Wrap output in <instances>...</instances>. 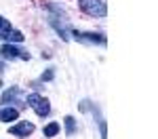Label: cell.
Masks as SVG:
<instances>
[{"label":"cell","mask_w":158,"mask_h":139,"mask_svg":"<svg viewBox=\"0 0 158 139\" xmlns=\"http://www.w3.org/2000/svg\"><path fill=\"white\" fill-rule=\"evenodd\" d=\"M74 36L78 40H82V42H99V44L106 42V38L101 34H93V32H74Z\"/></svg>","instance_id":"cell-5"},{"label":"cell","mask_w":158,"mask_h":139,"mask_svg":"<svg viewBox=\"0 0 158 139\" xmlns=\"http://www.w3.org/2000/svg\"><path fill=\"white\" fill-rule=\"evenodd\" d=\"M34 133V125L32 122H17V125L11 126V135L15 137H27Z\"/></svg>","instance_id":"cell-4"},{"label":"cell","mask_w":158,"mask_h":139,"mask_svg":"<svg viewBox=\"0 0 158 139\" xmlns=\"http://www.w3.org/2000/svg\"><path fill=\"white\" fill-rule=\"evenodd\" d=\"M0 57H2V59H17V57L30 59V53L19 51L17 47H13V44H2V47H0Z\"/></svg>","instance_id":"cell-3"},{"label":"cell","mask_w":158,"mask_h":139,"mask_svg":"<svg viewBox=\"0 0 158 139\" xmlns=\"http://www.w3.org/2000/svg\"><path fill=\"white\" fill-rule=\"evenodd\" d=\"M74 131H76V120H74L72 116H65V133L74 135Z\"/></svg>","instance_id":"cell-9"},{"label":"cell","mask_w":158,"mask_h":139,"mask_svg":"<svg viewBox=\"0 0 158 139\" xmlns=\"http://www.w3.org/2000/svg\"><path fill=\"white\" fill-rule=\"evenodd\" d=\"M0 87H2V82H0Z\"/></svg>","instance_id":"cell-14"},{"label":"cell","mask_w":158,"mask_h":139,"mask_svg":"<svg viewBox=\"0 0 158 139\" xmlns=\"http://www.w3.org/2000/svg\"><path fill=\"white\" fill-rule=\"evenodd\" d=\"M17 116H19V112H17L15 108H4V110L0 112V120L11 122V120H17Z\"/></svg>","instance_id":"cell-7"},{"label":"cell","mask_w":158,"mask_h":139,"mask_svg":"<svg viewBox=\"0 0 158 139\" xmlns=\"http://www.w3.org/2000/svg\"><path fill=\"white\" fill-rule=\"evenodd\" d=\"M27 105L34 110V112L38 114V116H47V114L51 112V105H49V101L44 99V97H40L38 93H32V95H27Z\"/></svg>","instance_id":"cell-2"},{"label":"cell","mask_w":158,"mask_h":139,"mask_svg":"<svg viewBox=\"0 0 158 139\" xmlns=\"http://www.w3.org/2000/svg\"><path fill=\"white\" fill-rule=\"evenodd\" d=\"M101 139H108V126L103 120H101Z\"/></svg>","instance_id":"cell-12"},{"label":"cell","mask_w":158,"mask_h":139,"mask_svg":"<svg viewBox=\"0 0 158 139\" xmlns=\"http://www.w3.org/2000/svg\"><path fill=\"white\" fill-rule=\"evenodd\" d=\"M78 4L86 15H93V17H106V13H108L106 2H101V0H78Z\"/></svg>","instance_id":"cell-1"},{"label":"cell","mask_w":158,"mask_h":139,"mask_svg":"<svg viewBox=\"0 0 158 139\" xmlns=\"http://www.w3.org/2000/svg\"><path fill=\"white\" fill-rule=\"evenodd\" d=\"M59 133V125L57 122H51V125L44 126V137H55Z\"/></svg>","instance_id":"cell-8"},{"label":"cell","mask_w":158,"mask_h":139,"mask_svg":"<svg viewBox=\"0 0 158 139\" xmlns=\"http://www.w3.org/2000/svg\"><path fill=\"white\" fill-rule=\"evenodd\" d=\"M42 80H53V70H49L47 74H42Z\"/></svg>","instance_id":"cell-13"},{"label":"cell","mask_w":158,"mask_h":139,"mask_svg":"<svg viewBox=\"0 0 158 139\" xmlns=\"http://www.w3.org/2000/svg\"><path fill=\"white\" fill-rule=\"evenodd\" d=\"M0 30H2V32H9V30H11V23H9L4 17H0Z\"/></svg>","instance_id":"cell-11"},{"label":"cell","mask_w":158,"mask_h":139,"mask_svg":"<svg viewBox=\"0 0 158 139\" xmlns=\"http://www.w3.org/2000/svg\"><path fill=\"white\" fill-rule=\"evenodd\" d=\"M0 40H9V42H21L23 34L17 30H9V32H0Z\"/></svg>","instance_id":"cell-6"},{"label":"cell","mask_w":158,"mask_h":139,"mask_svg":"<svg viewBox=\"0 0 158 139\" xmlns=\"http://www.w3.org/2000/svg\"><path fill=\"white\" fill-rule=\"evenodd\" d=\"M17 95H19V88H9V91L2 95V101H4V103H9V101H13Z\"/></svg>","instance_id":"cell-10"}]
</instances>
